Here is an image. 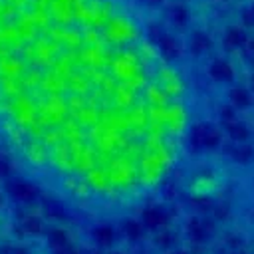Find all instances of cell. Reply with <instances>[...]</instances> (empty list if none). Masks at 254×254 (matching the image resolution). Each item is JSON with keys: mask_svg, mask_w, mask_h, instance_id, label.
<instances>
[{"mask_svg": "<svg viewBox=\"0 0 254 254\" xmlns=\"http://www.w3.org/2000/svg\"><path fill=\"white\" fill-rule=\"evenodd\" d=\"M185 71L121 0H0V145L79 212L111 218L183 169Z\"/></svg>", "mask_w": 254, "mask_h": 254, "instance_id": "cell-1", "label": "cell"}]
</instances>
